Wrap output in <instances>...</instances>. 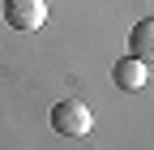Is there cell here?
Returning a JSON list of instances; mask_svg holds the SVG:
<instances>
[{
    "label": "cell",
    "instance_id": "1",
    "mask_svg": "<svg viewBox=\"0 0 154 150\" xmlns=\"http://www.w3.org/2000/svg\"><path fill=\"white\" fill-rule=\"evenodd\" d=\"M51 129L60 137H90V129H94V111L86 99H60L51 107Z\"/></svg>",
    "mask_w": 154,
    "mask_h": 150
},
{
    "label": "cell",
    "instance_id": "2",
    "mask_svg": "<svg viewBox=\"0 0 154 150\" xmlns=\"http://www.w3.org/2000/svg\"><path fill=\"white\" fill-rule=\"evenodd\" d=\"M47 22V0H5V26L17 34H34Z\"/></svg>",
    "mask_w": 154,
    "mask_h": 150
},
{
    "label": "cell",
    "instance_id": "3",
    "mask_svg": "<svg viewBox=\"0 0 154 150\" xmlns=\"http://www.w3.org/2000/svg\"><path fill=\"white\" fill-rule=\"evenodd\" d=\"M111 82L120 86V90H141V86L150 82V69L137 60V56H124V60L111 64Z\"/></svg>",
    "mask_w": 154,
    "mask_h": 150
},
{
    "label": "cell",
    "instance_id": "4",
    "mask_svg": "<svg viewBox=\"0 0 154 150\" xmlns=\"http://www.w3.org/2000/svg\"><path fill=\"white\" fill-rule=\"evenodd\" d=\"M128 56H137L146 69H154V17H146L128 30Z\"/></svg>",
    "mask_w": 154,
    "mask_h": 150
}]
</instances>
